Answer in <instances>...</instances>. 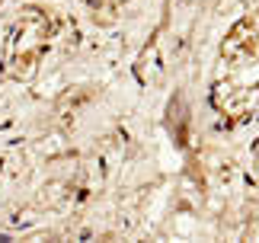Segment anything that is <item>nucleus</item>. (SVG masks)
<instances>
[{
	"instance_id": "nucleus-1",
	"label": "nucleus",
	"mask_w": 259,
	"mask_h": 243,
	"mask_svg": "<svg viewBox=\"0 0 259 243\" xmlns=\"http://www.w3.org/2000/svg\"><path fill=\"white\" fill-rule=\"evenodd\" d=\"M224 58L231 61V67L237 70L243 90L253 93V103H259V16L246 19L237 29V35L231 38V52L224 48Z\"/></svg>"
}]
</instances>
